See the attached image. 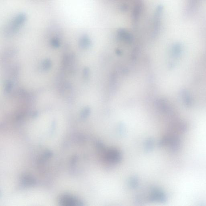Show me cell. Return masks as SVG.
Masks as SVG:
<instances>
[{"label": "cell", "instance_id": "1", "mask_svg": "<svg viewBox=\"0 0 206 206\" xmlns=\"http://www.w3.org/2000/svg\"><path fill=\"white\" fill-rule=\"evenodd\" d=\"M60 203L63 205L66 206H81L82 202L77 198L71 196H64L61 198Z\"/></svg>", "mask_w": 206, "mask_h": 206}, {"label": "cell", "instance_id": "2", "mask_svg": "<svg viewBox=\"0 0 206 206\" xmlns=\"http://www.w3.org/2000/svg\"><path fill=\"white\" fill-rule=\"evenodd\" d=\"M118 35L120 39L128 43H130L133 40V37L125 29H121L118 30Z\"/></svg>", "mask_w": 206, "mask_h": 206}, {"label": "cell", "instance_id": "3", "mask_svg": "<svg viewBox=\"0 0 206 206\" xmlns=\"http://www.w3.org/2000/svg\"><path fill=\"white\" fill-rule=\"evenodd\" d=\"M23 182L24 184L26 185H30L34 184L35 181L31 177H29V175H28L24 177Z\"/></svg>", "mask_w": 206, "mask_h": 206}]
</instances>
